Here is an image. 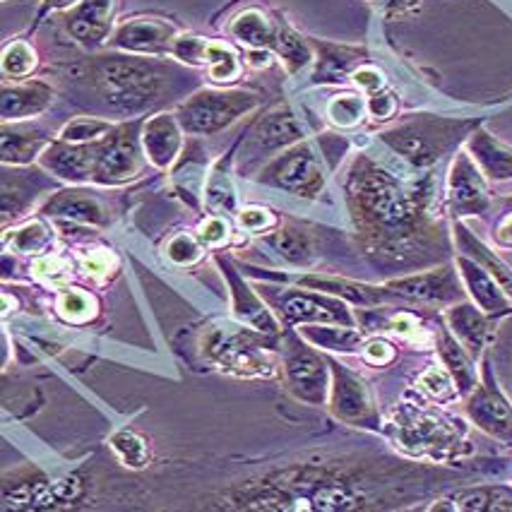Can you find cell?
<instances>
[{
  "mask_svg": "<svg viewBox=\"0 0 512 512\" xmlns=\"http://www.w3.org/2000/svg\"><path fill=\"white\" fill-rule=\"evenodd\" d=\"M349 202L356 226L368 238V250L380 260L404 263L424 241V214L416 195L383 169L359 159L349 178Z\"/></svg>",
  "mask_w": 512,
  "mask_h": 512,
  "instance_id": "6da1fadb",
  "label": "cell"
},
{
  "mask_svg": "<svg viewBox=\"0 0 512 512\" xmlns=\"http://www.w3.org/2000/svg\"><path fill=\"white\" fill-rule=\"evenodd\" d=\"M94 82L113 111L147 109L164 87V70L140 58H101L94 65Z\"/></svg>",
  "mask_w": 512,
  "mask_h": 512,
  "instance_id": "7a4b0ae2",
  "label": "cell"
},
{
  "mask_svg": "<svg viewBox=\"0 0 512 512\" xmlns=\"http://www.w3.org/2000/svg\"><path fill=\"white\" fill-rule=\"evenodd\" d=\"M460 128H467V123H452L443 121V118H421V121H412L390 130V133L383 135V140L414 166H431L433 162H438L445 147L455 140V133Z\"/></svg>",
  "mask_w": 512,
  "mask_h": 512,
  "instance_id": "3957f363",
  "label": "cell"
},
{
  "mask_svg": "<svg viewBox=\"0 0 512 512\" xmlns=\"http://www.w3.org/2000/svg\"><path fill=\"white\" fill-rule=\"evenodd\" d=\"M253 106L255 97L246 92H200L181 106L178 125L188 133L210 135L234 123Z\"/></svg>",
  "mask_w": 512,
  "mask_h": 512,
  "instance_id": "277c9868",
  "label": "cell"
},
{
  "mask_svg": "<svg viewBox=\"0 0 512 512\" xmlns=\"http://www.w3.org/2000/svg\"><path fill=\"white\" fill-rule=\"evenodd\" d=\"M263 181L272 186L289 190L299 198H313L323 188V171L318 159L308 145H296L294 150L284 152L263 171Z\"/></svg>",
  "mask_w": 512,
  "mask_h": 512,
  "instance_id": "5b68a950",
  "label": "cell"
},
{
  "mask_svg": "<svg viewBox=\"0 0 512 512\" xmlns=\"http://www.w3.org/2000/svg\"><path fill=\"white\" fill-rule=\"evenodd\" d=\"M210 354L219 366L238 375H275L277 359L272 351L255 342L246 332L238 335H222L217 332L210 339Z\"/></svg>",
  "mask_w": 512,
  "mask_h": 512,
  "instance_id": "8992f818",
  "label": "cell"
},
{
  "mask_svg": "<svg viewBox=\"0 0 512 512\" xmlns=\"http://www.w3.org/2000/svg\"><path fill=\"white\" fill-rule=\"evenodd\" d=\"M138 169L140 152L133 125L111 133V138H106L97 147V169H94V178H97L99 183L125 181V178L135 176Z\"/></svg>",
  "mask_w": 512,
  "mask_h": 512,
  "instance_id": "52a82bcc",
  "label": "cell"
},
{
  "mask_svg": "<svg viewBox=\"0 0 512 512\" xmlns=\"http://www.w3.org/2000/svg\"><path fill=\"white\" fill-rule=\"evenodd\" d=\"M284 368H287L289 388L296 397L311 404H320L325 400V363L315 351L303 347L299 342H289Z\"/></svg>",
  "mask_w": 512,
  "mask_h": 512,
  "instance_id": "ba28073f",
  "label": "cell"
},
{
  "mask_svg": "<svg viewBox=\"0 0 512 512\" xmlns=\"http://www.w3.org/2000/svg\"><path fill=\"white\" fill-rule=\"evenodd\" d=\"M450 205L457 217L481 214L488 207L484 178L467 154H460L450 171Z\"/></svg>",
  "mask_w": 512,
  "mask_h": 512,
  "instance_id": "9c48e42d",
  "label": "cell"
},
{
  "mask_svg": "<svg viewBox=\"0 0 512 512\" xmlns=\"http://www.w3.org/2000/svg\"><path fill=\"white\" fill-rule=\"evenodd\" d=\"M97 147L99 145L89 147L80 142H58L44 152L41 164L68 181H87V178H94V169H97Z\"/></svg>",
  "mask_w": 512,
  "mask_h": 512,
  "instance_id": "30bf717a",
  "label": "cell"
},
{
  "mask_svg": "<svg viewBox=\"0 0 512 512\" xmlns=\"http://www.w3.org/2000/svg\"><path fill=\"white\" fill-rule=\"evenodd\" d=\"M469 414L486 433L512 440V407L491 385H479L476 388L474 397L469 400Z\"/></svg>",
  "mask_w": 512,
  "mask_h": 512,
  "instance_id": "8fae6325",
  "label": "cell"
},
{
  "mask_svg": "<svg viewBox=\"0 0 512 512\" xmlns=\"http://www.w3.org/2000/svg\"><path fill=\"white\" fill-rule=\"evenodd\" d=\"M335 368V390H332V409L347 421H361L371 419L373 414V402L368 395L366 385L356 378L354 373H349L344 366H332Z\"/></svg>",
  "mask_w": 512,
  "mask_h": 512,
  "instance_id": "7c38bea8",
  "label": "cell"
},
{
  "mask_svg": "<svg viewBox=\"0 0 512 512\" xmlns=\"http://www.w3.org/2000/svg\"><path fill=\"white\" fill-rule=\"evenodd\" d=\"M113 0H82L68 17V29L85 46H97L106 39L111 25Z\"/></svg>",
  "mask_w": 512,
  "mask_h": 512,
  "instance_id": "4fadbf2b",
  "label": "cell"
},
{
  "mask_svg": "<svg viewBox=\"0 0 512 512\" xmlns=\"http://www.w3.org/2000/svg\"><path fill=\"white\" fill-rule=\"evenodd\" d=\"M174 39V27L159 20H133L123 25L113 37V44L125 51L157 53L169 46Z\"/></svg>",
  "mask_w": 512,
  "mask_h": 512,
  "instance_id": "5bb4252c",
  "label": "cell"
},
{
  "mask_svg": "<svg viewBox=\"0 0 512 512\" xmlns=\"http://www.w3.org/2000/svg\"><path fill=\"white\" fill-rule=\"evenodd\" d=\"M284 315L294 323H318V325H330V323H342L351 325V315L347 308L337 301L327 299H315V296L306 294H294L284 301Z\"/></svg>",
  "mask_w": 512,
  "mask_h": 512,
  "instance_id": "9a60e30c",
  "label": "cell"
},
{
  "mask_svg": "<svg viewBox=\"0 0 512 512\" xmlns=\"http://www.w3.org/2000/svg\"><path fill=\"white\" fill-rule=\"evenodd\" d=\"M390 289L395 291V294L407 296V299L419 301H448L452 296H457V282L452 279L450 270L395 279V282H390Z\"/></svg>",
  "mask_w": 512,
  "mask_h": 512,
  "instance_id": "2e32d148",
  "label": "cell"
},
{
  "mask_svg": "<svg viewBox=\"0 0 512 512\" xmlns=\"http://www.w3.org/2000/svg\"><path fill=\"white\" fill-rule=\"evenodd\" d=\"M142 147L154 166H169L181 147V133L171 116H157L142 130Z\"/></svg>",
  "mask_w": 512,
  "mask_h": 512,
  "instance_id": "e0dca14e",
  "label": "cell"
},
{
  "mask_svg": "<svg viewBox=\"0 0 512 512\" xmlns=\"http://www.w3.org/2000/svg\"><path fill=\"white\" fill-rule=\"evenodd\" d=\"M469 147H472L474 159L488 178H493V181H508V178H512V147L491 138L484 130L472 135Z\"/></svg>",
  "mask_w": 512,
  "mask_h": 512,
  "instance_id": "ac0fdd59",
  "label": "cell"
},
{
  "mask_svg": "<svg viewBox=\"0 0 512 512\" xmlns=\"http://www.w3.org/2000/svg\"><path fill=\"white\" fill-rule=\"evenodd\" d=\"M460 270L474 301L484 308L486 313H505L510 308V301L505 299L503 289L498 287L491 272L481 270L476 263H469L467 258H460Z\"/></svg>",
  "mask_w": 512,
  "mask_h": 512,
  "instance_id": "d6986e66",
  "label": "cell"
},
{
  "mask_svg": "<svg viewBox=\"0 0 512 512\" xmlns=\"http://www.w3.org/2000/svg\"><path fill=\"white\" fill-rule=\"evenodd\" d=\"M253 138V145L258 150H279V147L301 138V125L287 109H277L260 121Z\"/></svg>",
  "mask_w": 512,
  "mask_h": 512,
  "instance_id": "ffe728a7",
  "label": "cell"
},
{
  "mask_svg": "<svg viewBox=\"0 0 512 512\" xmlns=\"http://www.w3.org/2000/svg\"><path fill=\"white\" fill-rule=\"evenodd\" d=\"M224 270H226V275H229L231 289H234V308H236L238 318H243V323L253 325L255 330L267 332V335L277 332V325H275V320H272V315L265 311V306L258 301V296H255L253 291H250L246 284L238 279L236 270H231L229 265H224Z\"/></svg>",
  "mask_w": 512,
  "mask_h": 512,
  "instance_id": "44dd1931",
  "label": "cell"
},
{
  "mask_svg": "<svg viewBox=\"0 0 512 512\" xmlns=\"http://www.w3.org/2000/svg\"><path fill=\"white\" fill-rule=\"evenodd\" d=\"M51 101V89L39 85H25L15 89H5L3 92V118L10 121V118H22L32 116V113L44 111Z\"/></svg>",
  "mask_w": 512,
  "mask_h": 512,
  "instance_id": "7402d4cb",
  "label": "cell"
},
{
  "mask_svg": "<svg viewBox=\"0 0 512 512\" xmlns=\"http://www.w3.org/2000/svg\"><path fill=\"white\" fill-rule=\"evenodd\" d=\"M450 325L455 335L467 347L469 354H479L488 337V325L484 315L474 306H457L450 311Z\"/></svg>",
  "mask_w": 512,
  "mask_h": 512,
  "instance_id": "603a6c76",
  "label": "cell"
},
{
  "mask_svg": "<svg viewBox=\"0 0 512 512\" xmlns=\"http://www.w3.org/2000/svg\"><path fill=\"white\" fill-rule=\"evenodd\" d=\"M440 508L450 510H476V512H491V510H512V491L500 486L476 488V491H464L460 496L450 500V505H440Z\"/></svg>",
  "mask_w": 512,
  "mask_h": 512,
  "instance_id": "cb8c5ba5",
  "label": "cell"
},
{
  "mask_svg": "<svg viewBox=\"0 0 512 512\" xmlns=\"http://www.w3.org/2000/svg\"><path fill=\"white\" fill-rule=\"evenodd\" d=\"M320 63H318V82H337L339 77L349 73L354 65L361 63L363 51L349 49V46L318 44Z\"/></svg>",
  "mask_w": 512,
  "mask_h": 512,
  "instance_id": "d4e9b609",
  "label": "cell"
},
{
  "mask_svg": "<svg viewBox=\"0 0 512 512\" xmlns=\"http://www.w3.org/2000/svg\"><path fill=\"white\" fill-rule=\"evenodd\" d=\"M46 212L56 214V217L77 219V222H87V224L104 222V210L99 207V202H94L92 198H85L82 193L56 195V198L46 205Z\"/></svg>",
  "mask_w": 512,
  "mask_h": 512,
  "instance_id": "484cf974",
  "label": "cell"
},
{
  "mask_svg": "<svg viewBox=\"0 0 512 512\" xmlns=\"http://www.w3.org/2000/svg\"><path fill=\"white\" fill-rule=\"evenodd\" d=\"M231 32H234L236 39L246 41L250 46H275L277 39V27H272L267 22V17L258 10H246L243 15L236 17V22L231 25Z\"/></svg>",
  "mask_w": 512,
  "mask_h": 512,
  "instance_id": "4316f807",
  "label": "cell"
},
{
  "mask_svg": "<svg viewBox=\"0 0 512 512\" xmlns=\"http://www.w3.org/2000/svg\"><path fill=\"white\" fill-rule=\"evenodd\" d=\"M452 436H455V433H450L436 416H421V419L409 421V424L402 428L404 443L412 445V448H436V445L443 448L445 440H450Z\"/></svg>",
  "mask_w": 512,
  "mask_h": 512,
  "instance_id": "83f0119b",
  "label": "cell"
},
{
  "mask_svg": "<svg viewBox=\"0 0 512 512\" xmlns=\"http://www.w3.org/2000/svg\"><path fill=\"white\" fill-rule=\"evenodd\" d=\"M267 243H270L277 253H282L289 263L306 265L308 260H311V253H313L311 238L303 234L301 229H296V226H284V229H279L277 234L267 238Z\"/></svg>",
  "mask_w": 512,
  "mask_h": 512,
  "instance_id": "f1b7e54d",
  "label": "cell"
},
{
  "mask_svg": "<svg viewBox=\"0 0 512 512\" xmlns=\"http://www.w3.org/2000/svg\"><path fill=\"white\" fill-rule=\"evenodd\" d=\"M301 284H303V287H311V289H318V291H327V294L347 296V299L356 301V303H378L380 299H383V294H380V289L363 287V284H351V282H344V279L303 277Z\"/></svg>",
  "mask_w": 512,
  "mask_h": 512,
  "instance_id": "f546056e",
  "label": "cell"
},
{
  "mask_svg": "<svg viewBox=\"0 0 512 512\" xmlns=\"http://www.w3.org/2000/svg\"><path fill=\"white\" fill-rule=\"evenodd\" d=\"M44 135L39 130H3V162H27L39 152Z\"/></svg>",
  "mask_w": 512,
  "mask_h": 512,
  "instance_id": "4dcf8cb0",
  "label": "cell"
},
{
  "mask_svg": "<svg viewBox=\"0 0 512 512\" xmlns=\"http://www.w3.org/2000/svg\"><path fill=\"white\" fill-rule=\"evenodd\" d=\"M440 354H443L445 366L450 368V375L455 378L457 388L462 392L474 388V368L467 359V351L460 349V344L455 342L450 335L440 337Z\"/></svg>",
  "mask_w": 512,
  "mask_h": 512,
  "instance_id": "1f68e13d",
  "label": "cell"
},
{
  "mask_svg": "<svg viewBox=\"0 0 512 512\" xmlns=\"http://www.w3.org/2000/svg\"><path fill=\"white\" fill-rule=\"evenodd\" d=\"M275 49H277L279 56L287 61L291 70L301 68V65H306L308 61H311V49H308L306 41H303L301 37H296V34L284 25L277 27Z\"/></svg>",
  "mask_w": 512,
  "mask_h": 512,
  "instance_id": "d6a6232c",
  "label": "cell"
},
{
  "mask_svg": "<svg viewBox=\"0 0 512 512\" xmlns=\"http://www.w3.org/2000/svg\"><path fill=\"white\" fill-rule=\"evenodd\" d=\"M306 337L313 339L315 344L325 349H335V351H351L356 344L361 342V337L356 332H351L344 327V330H335V327H306Z\"/></svg>",
  "mask_w": 512,
  "mask_h": 512,
  "instance_id": "836d02e7",
  "label": "cell"
},
{
  "mask_svg": "<svg viewBox=\"0 0 512 512\" xmlns=\"http://www.w3.org/2000/svg\"><path fill=\"white\" fill-rule=\"evenodd\" d=\"M205 61L210 63V75L219 82H229L238 75L236 53L224 44H207Z\"/></svg>",
  "mask_w": 512,
  "mask_h": 512,
  "instance_id": "e575fe53",
  "label": "cell"
},
{
  "mask_svg": "<svg viewBox=\"0 0 512 512\" xmlns=\"http://www.w3.org/2000/svg\"><path fill=\"white\" fill-rule=\"evenodd\" d=\"M327 111H330V118L337 125L349 128V125H356L361 121L363 101L361 97H354V94H342V97H335L330 101V109Z\"/></svg>",
  "mask_w": 512,
  "mask_h": 512,
  "instance_id": "d590c367",
  "label": "cell"
},
{
  "mask_svg": "<svg viewBox=\"0 0 512 512\" xmlns=\"http://www.w3.org/2000/svg\"><path fill=\"white\" fill-rule=\"evenodd\" d=\"M34 65H37V58H34V51L27 44H13L3 56V70L13 77L32 73Z\"/></svg>",
  "mask_w": 512,
  "mask_h": 512,
  "instance_id": "8d00e7d4",
  "label": "cell"
},
{
  "mask_svg": "<svg viewBox=\"0 0 512 512\" xmlns=\"http://www.w3.org/2000/svg\"><path fill=\"white\" fill-rule=\"evenodd\" d=\"M46 241H49V231H46V226L39 222H32L27 224L25 229L17 231V236L13 238V246L17 250H22V253H39V250L46 246Z\"/></svg>",
  "mask_w": 512,
  "mask_h": 512,
  "instance_id": "74e56055",
  "label": "cell"
},
{
  "mask_svg": "<svg viewBox=\"0 0 512 512\" xmlns=\"http://www.w3.org/2000/svg\"><path fill=\"white\" fill-rule=\"evenodd\" d=\"M101 133H109V123L92 121V118H80V121H73L65 125L63 140L65 142H87L99 138Z\"/></svg>",
  "mask_w": 512,
  "mask_h": 512,
  "instance_id": "f35d334b",
  "label": "cell"
},
{
  "mask_svg": "<svg viewBox=\"0 0 512 512\" xmlns=\"http://www.w3.org/2000/svg\"><path fill=\"white\" fill-rule=\"evenodd\" d=\"M113 448L123 455V460L130 464V467H142L147 460V450H145V443L138 436H133V433H118L116 438H113Z\"/></svg>",
  "mask_w": 512,
  "mask_h": 512,
  "instance_id": "ab89813d",
  "label": "cell"
},
{
  "mask_svg": "<svg viewBox=\"0 0 512 512\" xmlns=\"http://www.w3.org/2000/svg\"><path fill=\"white\" fill-rule=\"evenodd\" d=\"M419 385L428 392V395H433V397H448L452 392L450 373L443 371V368H438V366L428 368V371L421 375Z\"/></svg>",
  "mask_w": 512,
  "mask_h": 512,
  "instance_id": "60d3db41",
  "label": "cell"
},
{
  "mask_svg": "<svg viewBox=\"0 0 512 512\" xmlns=\"http://www.w3.org/2000/svg\"><path fill=\"white\" fill-rule=\"evenodd\" d=\"M169 258L178 265H190L200 258V246L190 236H176L166 248Z\"/></svg>",
  "mask_w": 512,
  "mask_h": 512,
  "instance_id": "b9f144b4",
  "label": "cell"
},
{
  "mask_svg": "<svg viewBox=\"0 0 512 512\" xmlns=\"http://www.w3.org/2000/svg\"><path fill=\"white\" fill-rule=\"evenodd\" d=\"M61 313L68 320H87L92 315V301L87 299L85 294H77V291H70L61 299Z\"/></svg>",
  "mask_w": 512,
  "mask_h": 512,
  "instance_id": "7bdbcfd3",
  "label": "cell"
},
{
  "mask_svg": "<svg viewBox=\"0 0 512 512\" xmlns=\"http://www.w3.org/2000/svg\"><path fill=\"white\" fill-rule=\"evenodd\" d=\"M207 200H210V205L217 207V210H231V207H234V190L229 188V181L222 176L212 178L210 190H207Z\"/></svg>",
  "mask_w": 512,
  "mask_h": 512,
  "instance_id": "ee69618b",
  "label": "cell"
},
{
  "mask_svg": "<svg viewBox=\"0 0 512 512\" xmlns=\"http://www.w3.org/2000/svg\"><path fill=\"white\" fill-rule=\"evenodd\" d=\"M205 51H207V41H202V39L174 41V53H176V58H181V61L205 63Z\"/></svg>",
  "mask_w": 512,
  "mask_h": 512,
  "instance_id": "f6af8a7d",
  "label": "cell"
},
{
  "mask_svg": "<svg viewBox=\"0 0 512 512\" xmlns=\"http://www.w3.org/2000/svg\"><path fill=\"white\" fill-rule=\"evenodd\" d=\"M363 356H366L368 363H375V366H385V363L392 361V356H395V349L390 347V344L385 342H371L363 351Z\"/></svg>",
  "mask_w": 512,
  "mask_h": 512,
  "instance_id": "bcb514c9",
  "label": "cell"
},
{
  "mask_svg": "<svg viewBox=\"0 0 512 512\" xmlns=\"http://www.w3.org/2000/svg\"><path fill=\"white\" fill-rule=\"evenodd\" d=\"M241 224L246 226L248 231L263 229V226L270 224V212L258 210V207H250V210H243V214H241Z\"/></svg>",
  "mask_w": 512,
  "mask_h": 512,
  "instance_id": "7dc6e473",
  "label": "cell"
},
{
  "mask_svg": "<svg viewBox=\"0 0 512 512\" xmlns=\"http://www.w3.org/2000/svg\"><path fill=\"white\" fill-rule=\"evenodd\" d=\"M226 222L224 219H219V217H212L210 222H205V226H202L200 229V236L205 238L207 243H219V241H224L226 238Z\"/></svg>",
  "mask_w": 512,
  "mask_h": 512,
  "instance_id": "c3c4849f",
  "label": "cell"
},
{
  "mask_svg": "<svg viewBox=\"0 0 512 512\" xmlns=\"http://www.w3.org/2000/svg\"><path fill=\"white\" fill-rule=\"evenodd\" d=\"M37 272L41 277H49L51 282H61L65 275V263L58 258H46L37 263Z\"/></svg>",
  "mask_w": 512,
  "mask_h": 512,
  "instance_id": "681fc988",
  "label": "cell"
},
{
  "mask_svg": "<svg viewBox=\"0 0 512 512\" xmlns=\"http://www.w3.org/2000/svg\"><path fill=\"white\" fill-rule=\"evenodd\" d=\"M368 111H371L375 118H380V121H385V118H388L390 113L395 111V99H392L390 94H383V97H373L371 101H368Z\"/></svg>",
  "mask_w": 512,
  "mask_h": 512,
  "instance_id": "f907efd6",
  "label": "cell"
},
{
  "mask_svg": "<svg viewBox=\"0 0 512 512\" xmlns=\"http://www.w3.org/2000/svg\"><path fill=\"white\" fill-rule=\"evenodd\" d=\"M392 330L400 332L404 337H419V325H416V320L409 318V315H397V318L392 320Z\"/></svg>",
  "mask_w": 512,
  "mask_h": 512,
  "instance_id": "816d5d0a",
  "label": "cell"
},
{
  "mask_svg": "<svg viewBox=\"0 0 512 512\" xmlns=\"http://www.w3.org/2000/svg\"><path fill=\"white\" fill-rule=\"evenodd\" d=\"M354 80H356V85H361L366 89H378L380 85H383V75L373 68H361L359 73L354 75Z\"/></svg>",
  "mask_w": 512,
  "mask_h": 512,
  "instance_id": "f5cc1de1",
  "label": "cell"
},
{
  "mask_svg": "<svg viewBox=\"0 0 512 512\" xmlns=\"http://www.w3.org/2000/svg\"><path fill=\"white\" fill-rule=\"evenodd\" d=\"M85 265H87L89 272H94V275H101V272L109 270V258H106V255H89Z\"/></svg>",
  "mask_w": 512,
  "mask_h": 512,
  "instance_id": "db71d44e",
  "label": "cell"
},
{
  "mask_svg": "<svg viewBox=\"0 0 512 512\" xmlns=\"http://www.w3.org/2000/svg\"><path fill=\"white\" fill-rule=\"evenodd\" d=\"M498 238H500V241H503V243H512V217L505 219L503 226H500V229H498Z\"/></svg>",
  "mask_w": 512,
  "mask_h": 512,
  "instance_id": "11a10c76",
  "label": "cell"
},
{
  "mask_svg": "<svg viewBox=\"0 0 512 512\" xmlns=\"http://www.w3.org/2000/svg\"><path fill=\"white\" fill-rule=\"evenodd\" d=\"M80 0H46V10L49 8H73Z\"/></svg>",
  "mask_w": 512,
  "mask_h": 512,
  "instance_id": "9f6ffc18",
  "label": "cell"
}]
</instances>
